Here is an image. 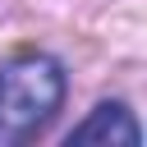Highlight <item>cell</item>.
Listing matches in <instances>:
<instances>
[{"label":"cell","mask_w":147,"mask_h":147,"mask_svg":"<svg viewBox=\"0 0 147 147\" xmlns=\"http://www.w3.org/2000/svg\"><path fill=\"white\" fill-rule=\"evenodd\" d=\"M64 101V69L51 55H18L0 69V147L37 138Z\"/></svg>","instance_id":"1"},{"label":"cell","mask_w":147,"mask_h":147,"mask_svg":"<svg viewBox=\"0 0 147 147\" xmlns=\"http://www.w3.org/2000/svg\"><path fill=\"white\" fill-rule=\"evenodd\" d=\"M142 138V129L133 124V115L119 106V101H101L74 133H69V147L74 142H124V147H133Z\"/></svg>","instance_id":"2"}]
</instances>
